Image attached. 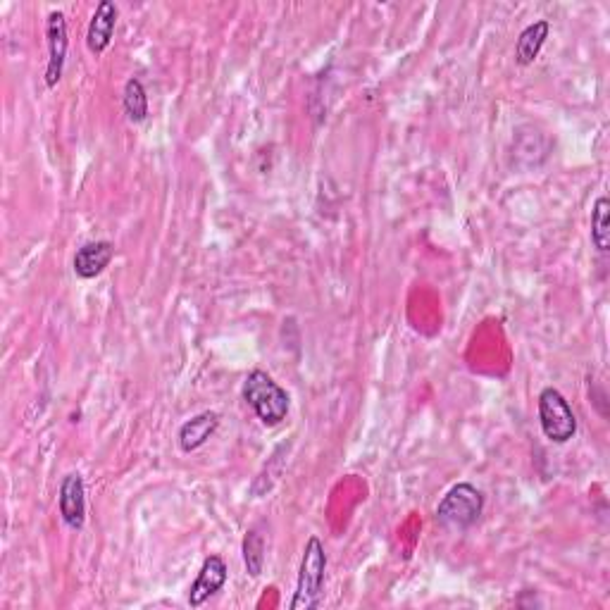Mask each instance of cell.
<instances>
[{"label":"cell","instance_id":"cell-1","mask_svg":"<svg viewBox=\"0 0 610 610\" xmlns=\"http://www.w3.org/2000/svg\"><path fill=\"white\" fill-rule=\"evenodd\" d=\"M241 394H244L248 408L253 410L255 417L265 427L282 425V420H286V415H289V394L263 370L248 372Z\"/></svg>","mask_w":610,"mask_h":610},{"label":"cell","instance_id":"cell-2","mask_svg":"<svg viewBox=\"0 0 610 610\" xmlns=\"http://www.w3.org/2000/svg\"><path fill=\"white\" fill-rule=\"evenodd\" d=\"M325 572H327V551L317 537L305 541L301 570H298L296 594L291 599V610H313L320 606L322 591H325Z\"/></svg>","mask_w":610,"mask_h":610},{"label":"cell","instance_id":"cell-3","mask_svg":"<svg viewBox=\"0 0 610 610\" xmlns=\"http://www.w3.org/2000/svg\"><path fill=\"white\" fill-rule=\"evenodd\" d=\"M484 494L475 484L460 482L446 491L437 506V522L444 529H468L482 518Z\"/></svg>","mask_w":610,"mask_h":610},{"label":"cell","instance_id":"cell-4","mask_svg":"<svg viewBox=\"0 0 610 610\" xmlns=\"http://www.w3.org/2000/svg\"><path fill=\"white\" fill-rule=\"evenodd\" d=\"M539 425L544 437L553 444H568L577 434V417L572 413L568 398L560 394L558 389L546 387L539 394Z\"/></svg>","mask_w":610,"mask_h":610},{"label":"cell","instance_id":"cell-5","mask_svg":"<svg viewBox=\"0 0 610 610\" xmlns=\"http://www.w3.org/2000/svg\"><path fill=\"white\" fill-rule=\"evenodd\" d=\"M46 36H48V67H46V86L55 89L60 84L62 72H65L67 60V20L60 10H53L46 20Z\"/></svg>","mask_w":610,"mask_h":610},{"label":"cell","instance_id":"cell-6","mask_svg":"<svg viewBox=\"0 0 610 610\" xmlns=\"http://www.w3.org/2000/svg\"><path fill=\"white\" fill-rule=\"evenodd\" d=\"M60 518L70 529H82L86 522V489L82 475H67L60 482L58 491Z\"/></svg>","mask_w":610,"mask_h":610},{"label":"cell","instance_id":"cell-7","mask_svg":"<svg viewBox=\"0 0 610 610\" xmlns=\"http://www.w3.org/2000/svg\"><path fill=\"white\" fill-rule=\"evenodd\" d=\"M227 563L220 556H208L203 560V568L198 572L196 582L189 589V606H203L210 596H215L227 584Z\"/></svg>","mask_w":610,"mask_h":610},{"label":"cell","instance_id":"cell-8","mask_svg":"<svg viewBox=\"0 0 610 610\" xmlns=\"http://www.w3.org/2000/svg\"><path fill=\"white\" fill-rule=\"evenodd\" d=\"M117 27V5L112 0H101L93 12L89 31H86V46L93 55H101L110 48Z\"/></svg>","mask_w":610,"mask_h":610},{"label":"cell","instance_id":"cell-9","mask_svg":"<svg viewBox=\"0 0 610 610\" xmlns=\"http://www.w3.org/2000/svg\"><path fill=\"white\" fill-rule=\"evenodd\" d=\"M115 258V246L110 241H89L74 253V275L79 279H96Z\"/></svg>","mask_w":610,"mask_h":610},{"label":"cell","instance_id":"cell-10","mask_svg":"<svg viewBox=\"0 0 610 610\" xmlns=\"http://www.w3.org/2000/svg\"><path fill=\"white\" fill-rule=\"evenodd\" d=\"M217 427H220V415L215 410H205V413L184 422L182 429H179V446H182L184 453L196 451L213 437Z\"/></svg>","mask_w":610,"mask_h":610},{"label":"cell","instance_id":"cell-11","mask_svg":"<svg viewBox=\"0 0 610 610\" xmlns=\"http://www.w3.org/2000/svg\"><path fill=\"white\" fill-rule=\"evenodd\" d=\"M549 31H551V24L546 20L529 24V27L520 34L518 43H515V62L522 67L532 65V62L539 58L546 39H549Z\"/></svg>","mask_w":610,"mask_h":610},{"label":"cell","instance_id":"cell-12","mask_svg":"<svg viewBox=\"0 0 610 610\" xmlns=\"http://www.w3.org/2000/svg\"><path fill=\"white\" fill-rule=\"evenodd\" d=\"M591 244L599 253L610 251V201L608 196L596 198L591 208Z\"/></svg>","mask_w":610,"mask_h":610},{"label":"cell","instance_id":"cell-13","mask_svg":"<svg viewBox=\"0 0 610 610\" xmlns=\"http://www.w3.org/2000/svg\"><path fill=\"white\" fill-rule=\"evenodd\" d=\"M122 105H124V112H127L129 122L141 124L148 117V96L139 79L132 77L127 84H124Z\"/></svg>","mask_w":610,"mask_h":610},{"label":"cell","instance_id":"cell-14","mask_svg":"<svg viewBox=\"0 0 610 610\" xmlns=\"http://www.w3.org/2000/svg\"><path fill=\"white\" fill-rule=\"evenodd\" d=\"M244 565L251 577L263 575L265 565V541L258 534V529H248L244 539Z\"/></svg>","mask_w":610,"mask_h":610}]
</instances>
